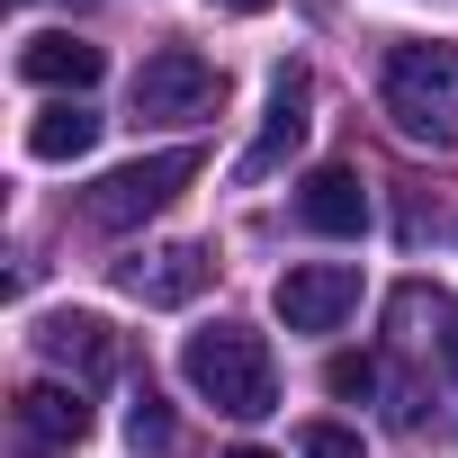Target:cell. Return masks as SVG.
I'll return each mask as SVG.
<instances>
[{"label": "cell", "instance_id": "e0dca14e", "mask_svg": "<svg viewBox=\"0 0 458 458\" xmlns=\"http://www.w3.org/2000/svg\"><path fill=\"white\" fill-rule=\"evenodd\" d=\"M216 10H243V19H252V10H270V0H216Z\"/></svg>", "mask_w": 458, "mask_h": 458}, {"label": "cell", "instance_id": "d6986e66", "mask_svg": "<svg viewBox=\"0 0 458 458\" xmlns=\"http://www.w3.org/2000/svg\"><path fill=\"white\" fill-rule=\"evenodd\" d=\"M449 369H458V324H449Z\"/></svg>", "mask_w": 458, "mask_h": 458}, {"label": "cell", "instance_id": "6da1fadb", "mask_svg": "<svg viewBox=\"0 0 458 458\" xmlns=\"http://www.w3.org/2000/svg\"><path fill=\"white\" fill-rule=\"evenodd\" d=\"M180 377L216 404V413H234V422H261L279 413V369H270V342L243 333V324H207L180 342Z\"/></svg>", "mask_w": 458, "mask_h": 458}, {"label": "cell", "instance_id": "9c48e42d", "mask_svg": "<svg viewBox=\"0 0 458 458\" xmlns=\"http://www.w3.org/2000/svg\"><path fill=\"white\" fill-rule=\"evenodd\" d=\"M297 225H306V234H333V243L369 234V189H360V171H351V162L306 171V189H297Z\"/></svg>", "mask_w": 458, "mask_h": 458}, {"label": "cell", "instance_id": "277c9868", "mask_svg": "<svg viewBox=\"0 0 458 458\" xmlns=\"http://www.w3.org/2000/svg\"><path fill=\"white\" fill-rule=\"evenodd\" d=\"M81 440H90V404H81V386L37 377V386L10 395V449H19V458H72Z\"/></svg>", "mask_w": 458, "mask_h": 458}, {"label": "cell", "instance_id": "3957f363", "mask_svg": "<svg viewBox=\"0 0 458 458\" xmlns=\"http://www.w3.org/2000/svg\"><path fill=\"white\" fill-rule=\"evenodd\" d=\"M189 180H198V153H189V144H171V153L117 162V171H108V180L81 198V216L99 225V234H135V225H144V216H162V207H171Z\"/></svg>", "mask_w": 458, "mask_h": 458}, {"label": "cell", "instance_id": "7a4b0ae2", "mask_svg": "<svg viewBox=\"0 0 458 458\" xmlns=\"http://www.w3.org/2000/svg\"><path fill=\"white\" fill-rule=\"evenodd\" d=\"M386 117L413 144H458V46H395L386 55Z\"/></svg>", "mask_w": 458, "mask_h": 458}, {"label": "cell", "instance_id": "ac0fdd59", "mask_svg": "<svg viewBox=\"0 0 458 458\" xmlns=\"http://www.w3.org/2000/svg\"><path fill=\"white\" fill-rule=\"evenodd\" d=\"M225 458H270V449H225Z\"/></svg>", "mask_w": 458, "mask_h": 458}, {"label": "cell", "instance_id": "2e32d148", "mask_svg": "<svg viewBox=\"0 0 458 458\" xmlns=\"http://www.w3.org/2000/svg\"><path fill=\"white\" fill-rule=\"evenodd\" d=\"M297 449H306V458H369V449H360V431H342V422H306V431H297Z\"/></svg>", "mask_w": 458, "mask_h": 458}, {"label": "cell", "instance_id": "7c38bea8", "mask_svg": "<svg viewBox=\"0 0 458 458\" xmlns=\"http://www.w3.org/2000/svg\"><path fill=\"white\" fill-rule=\"evenodd\" d=\"M99 144V117L81 108V99H55V108H37V126H28V153L37 162H81Z\"/></svg>", "mask_w": 458, "mask_h": 458}, {"label": "cell", "instance_id": "4fadbf2b", "mask_svg": "<svg viewBox=\"0 0 458 458\" xmlns=\"http://www.w3.org/2000/svg\"><path fill=\"white\" fill-rule=\"evenodd\" d=\"M324 386H333L342 404H369V395H377V360H369V351H342V360H324Z\"/></svg>", "mask_w": 458, "mask_h": 458}, {"label": "cell", "instance_id": "5b68a950", "mask_svg": "<svg viewBox=\"0 0 458 458\" xmlns=\"http://www.w3.org/2000/svg\"><path fill=\"white\" fill-rule=\"evenodd\" d=\"M216 99H225V72L189 46H153L135 72V117H207Z\"/></svg>", "mask_w": 458, "mask_h": 458}, {"label": "cell", "instance_id": "8fae6325", "mask_svg": "<svg viewBox=\"0 0 458 458\" xmlns=\"http://www.w3.org/2000/svg\"><path fill=\"white\" fill-rule=\"evenodd\" d=\"M37 351H46L55 369H72V377H108V369H117V333H108L99 315H46V324H37Z\"/></svg>", "mask_w": 458, "mask_h": 458}, {"label": "cell", "instance_id": "8992f818", "mask_svg": "<svg viewBox=\"0 0 458 458\" xmlns=\"http://www.w3.org/2000/svg\"><path fill=\"white\" fill-rule=\"evenodd\" d=\"M306 126H315V81H306V64H279L270 72V108H261V135L243 144V162H234V180H270L297 144H306Z\"/></svg>", "mask_w": 458, "mask_h": 458}, {"label": "cell", "instance_id": "ba28073f", "mask_svg": "<svg viewBox=\"0 0 458 458\" xmlns=\"http://www.w3.org/2000/svg\"><path fill=\"white\" fill-rule=\"evenodd\" d=\"M207 279H216L207 243H162V252H135V261H117V288H126V297H144V306H189Z\"/></svg>", "mask_w": 458, "mask_h": 458}, {"label": "cell", "instance_id": "52a82bcc", "mask_svg": "<svg viewBox=\"0 0 458 458\" xmlns=\"http://www.w3.org/2000/svg\"><path fill=\"white\" fill-rule=\"evenodd\" d=\"M351 306H360V270L351 261H306V270L279 279V324L288 333H342Z\"/></svg>", "mask_w": 458, "mask_h": 458}, {"label": "cell", "instance_id": "9a60e30c", "mask_svg": "<svg viewBox=\"0 0 458 458\" xmlns=\"http://www.w3.org/2000/svg\"><path fill=\"white\" fill-rule=\"evenodd\" d=\"M126 440H135V449H171V413H162V395H153V386L135 395V413H126Z\"/></svg>", "mask_w": 458, "mask_h": 458}, {"label": "cell", "instance_id": "30bf717a", "mask_svg": "<svg viewBox=\"0 0 458 458\" xmlns=\"http://www.w3.org/2000/svg\"><path fill=\"white\" fill-rule=\"evenodd\" d=\"M19 72H28L37 90H72V99H81V90L108 72V55H99L90 37H72V28H46V37L19 46Z\"/></svg>", "mask_w": 458, "mask_h": 458}, {"label": "cell", "instance_id": "5bb4252c", "mask_svg": "<svg viewBox=\"0 0 458 458\" xmlns=\"http://www.w3.org/2000/svg\"><path fill=\"white\" fill-rule=\"evenodd\" d=\"M395 324H404V342H422V324H458V315H449L440 288H404V297H395Z\"/></svg>", "mask_w": 458, "mask_h": 458}]
</instances>
